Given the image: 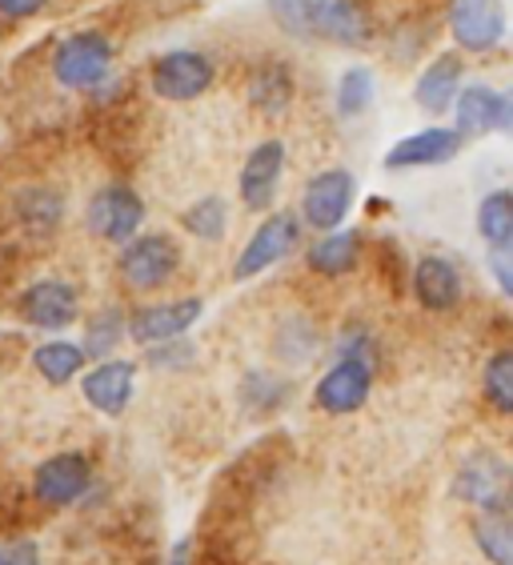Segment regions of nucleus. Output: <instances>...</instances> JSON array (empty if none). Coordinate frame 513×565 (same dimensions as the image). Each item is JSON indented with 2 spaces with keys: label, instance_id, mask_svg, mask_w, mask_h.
Masks as SVG:
<instances>
[{
  "label": "nucleus",
  "instance_id": "18",
  "mask_svg": "<svg viewBox=\"0 0 513 565\" xmlns=\"http://www.w3.org/2000/svg\"><path fill=\"white\" fill-rule=\"evenodd\" d=\"M414 297L429 313H449L461 301V273L446 257H421L414 269Z\"/></svg>",
  "mask_w": 513,
  "mask_h": 565
},
{
  "label": "nucleus",
  "instance_id": "32",
  "mask_svg": "<svg viewBox=\"0 0 513 565\" xmlns=\"http://www.w3.org/2000/svg\"><path fill=\"white\" fill-rule=\"evenodd\" d=\"M49 0H0V17H9V21H24V17H36Z\"/></svg>",
  "mask_w": 513,
  "mask_h": 565
},
{
  "label": "nucleus",
  "instance_id": "3",
  "mask_svg": "<svg viewBox=\"0 0 513 565\" xmlns=\"http://www.w3.org/2000/svg\"><path fill=\"white\" fill-rule=\"evenodd\" d=\"M113 68V44L100 33H73L56 44L53 76L65 88H97Z\"/></svg>",
  "mask_w": 513,
  "mask_h": 565
},
{
  "label": "nucleus",
  "instance_id": "31",
  "mask_svg": "<svg viewBox=\"0 0 513 565\" xmlns=\"http://www.w3.org/2000/svg\"><path fill=\"white\" fill-rule=\"evenodd\" d=\"M510 249H513V245H505V249H490L493 277H498V285H502V294H513V262H510Z\"/></svg>",
  "mask_w": 513,
  "mask_h": 565
},
{
  "label": "nucleus",
  "instance_id": "13",
  "mask_svg": "<svg viewBox=\"0 0 513 565\" xmlns=\"http://www.w3.org/2000/svg\"><path fill=\"white\" fill-rule=\"evenodd\" d=\"M132 385H137V365H132V361L105 358L85 373L81 393H85V402L93 405L97 414L120 417L125 414V405L132 402Z\"/></svg>",
  "mask_w": 513,
  "mask_h": 565
},
{
  "label": "nucleus",
  "instance_id": "10",
  "mask_svg": "<svg viewBox=\"0 0 513 565\" xmlns=\"http://www.w3.org/2000/svg\"><path fill=\"white\" fill-rule=\"evenodd\" d=\"M453 493L470 505H481L485 513H505V505H510V466L498 454H473L461 466Z\"/></svg>",
  "mask_w": 513,
  "mask_h": 565
},
{
  "label": "nucleus",
  "instance_id": "4",
  "mask_svg": "<svg viewBox=\"0 0 513 565\" xmlns=\"http://www.w3.org/2000/svg\"><path fill=\"white\" fill-rule=\"evenodd\" d=\"M297 241H301V217H293V213H269L257 225V233L245 241V249H241L237 265H233V277L237 281L261 277L269 265L285 262L297 249Z\"/></svg>",
  "mask_w": 513,
  "mask_h": 565
},
{
  "label": "nucleus",
  "instance_id": "30",
  "mask_svg": "<svg viewBox=\"0 0 513 565\" xmlns=\"http://www.w3.org/2000/svg\"><path fill=\"white\" fill-rule=\"evenodd\" d=\"M0 565H41L36 542H9L0 550Z\"/></svg>",
  "mask_w": 513,
  "mask_h": 565
},
{
  "label": "nucleus",
  "instance_id": "25",
  "mask_svg": "<svg viewBox=\"0 0 513 565\" xmlns=\"http://www.w3.org/2000/svg\"><path fill=\"white\" fill-rule=\"evenodd\" d=\"M181 225L201 241H221L225 228H229V205H225L221 196H201V201H193V205L185 209Z\"/></svg>",
  "mask_w": 513,
  "mask_h": 565
},
{
  "label": "nucleus",
  "instance_id": "29",
  "mask_svg": "<svg viewBox=\"0 0 513 565\" xmlns=\"http://www.w3.org/2000/svg\"><path fill=\"white\" fill-rule=\"evenodd\" d=\"M17 209H21V217L33 228H53L56 221H61V196L49 193V189H29V193H21Z\"/></svg>",
  "mask_w": 513,
  "mask_h": 565
},
{
  "label": "nucleus",
  "instance_id": "20",
  "mask_svg": "<svg viewBox=\"0 0 513 565\" xmlns=\"http://www.w3.org/2000/svg\"><path fill=\"white\" fill-rule=\"evenodd\" d=\"M357 253H361L357 233H341V228H333V233H325L317 245H309L306 262H309V269L321 273V277H345V273L357 265Z\"/></svg>",
  "mask_w": 513,
  "mask_h": 565
},
{
  "label": "nucleus",
  "instance_id": "19",
  "mask_svg": "<svg viewBox=\"0 0 513 565\" xmlns=\"http://www.w3.org/2000/svg\"><path fill=\"white\" fill-rule=\"evenodd\" d=\"M461 56L458 53H441L434 65H426V73L417 76L414 100L426 113H446L453 105V97L461 93Z\"/></svg>",
  "mask_w": 513,
  "mask_h": 565
},
{
  "label": "nucleus",
  "instance_id": "23",
  "mask_svg": "<svg viewBox=\"0 0 513 565\" xmlns=\"http://www.w3.org/2000/svg\"><path fill=\"white\" fill-rule=\"evenodd\" d=\"M478 233L490 241V249L513 245V196L505 193V189L490 193L478 205Z\"/></svg>",
  "mask_w": 513,
  "mask_h": 565
},
{
  "label": "nucleus",
  "instance_id": "7",
  "mask_svg": "<svg viewBox=\"0 0 513 565\" xmlns=\"http://www.w3.org/2000/svg\"><path fill=\"white\" fill-rule=\"evenodd\" d=\"M353 193H357V185H353V173H345V169L317 173L301 193V221L321 228V233H333L350 213Z\"/></svg>",
  "mask_w": 513,
  "mask_h": 565
},
{
  "label": "nucleus",
  "instance_id": "16",
  "mask_svg": "<svg viewBox=\"0 0 513 565\" xmlns=\"http://www.w3.org/2000/svg\"><path fill=\"white\" fill-rule=\"evenodd\" d=\"M21 313L36 329H68L81 317V297L68 281H36L21 297Z\"/></svg>",
  "mask_w": 513,
  "mask_h": 565
},
{
  "label": "nucleus",
  "instance_id": "21",
  "mask_svg": "<svg viewBox=\"0 0 513 565\" xmlns=\"http://www.w3.org/2000/svg\"><path fill=\"white\" fill-rule=\"evenodd\" d=\"M88 353L73 341H44V345L33 349V365L49 385H68V381L85 373Z\"/></svg>",
  "mask_w": 513,
  "mask_h": 565
},
{
  "label": "nucleus",
  "instance_id": "6",
  "mask_svg": "<svg viewBox=\"0 0 513 565\" xmlns=\"http://www.w3.org/2000/svg\"><path fill=\"white\" fill-rule=\"evenodd\" d=\"M213 76H217V68H213V61H209L205 53L177 49V53H164L161 61H157L149 85H153V93L164 100H193V97H201V93H209Z\"/></svg>",
  "mask_w": 513,
  "mask_h": 565
},
{
  "label": "nucleus",
  "instance_id": "24",
  "mask_svg": "<svg viewBox=\"0 0 513 565\" xmlns=\"http://www.w3.org/2000/svg\"><path fill=\"white\" fill-rule=\"evenodd\" d=\"M481 390L490 397V405L498 414H513V353L510 349H498L485 370H481Z\"/></svg>",
  "mask_w": 513,
  "mask_h": 565
},
{
  "label": "nucleus",
  "instance_id": "12",
  "mask_svg": "<svg viewBox=\"0 0 513 565\" xmlns=\"http://www.w3.org/2000/svg\"><path fill=\"white\" fill-rule=\"evenodd\" d=\"M453 113H458V137H485V132H505L513 125L510 97L493 85H466L453 97Z\"/></svg>",
  "mask_w": 513,
  "mask_h": 565
},
{
  "label": "nucleus",
  "instance_id": "14",
  "mask_svg": "<svg viewBox=\"0 0 513 565\" xmlns=\"http://www.w3.org/2000/svg\"><path fill=\"white\" fill-rule=\"evenodd\" d=\"M88 481H93V466L85 454H56L36 469L33 493L44 505H68L88 490Z\"/></svg>",
  "mask_w": 513,
  "mask_h": 565
},
{
  "label": "nucleus",
  "instance_id": "28",
  "mask_svg": "<svg viewBox=\"0 0 513 565\" xmlns=\"http://www.w3.org/2000/svg\"><path fill=\"white\" fill-rule=\"evenodd\" d=\"M120 338H125V313H120V309H105V313L88 326V345H81V349L93 353V358H109Z\"/></svg>",
  "mask_w": 513,
  "mask_h": 565
},
{
  "label": "nucleus",
  "instance_id": "15",
  "mask_svg": "<svg viewBox=\"0 0 513 565\" xmlns=\"http://www.w3.org/2000/svg\"><path fill=\"white\" fill-rule=\"evenodd\" d=\"M281 169H285V145L281 141H261L257 149L249 152V161H245V169H241V181H237L245 209H253V213H265V209L274 205Z\"/></svg>",
  "mask_w": 513,
  "mask_h": 565
},
{
  "label": "nucleus",
  "instance_id": "9",
  "mask_svg": "<svg viewBox=\"0 0 513 565\" xmlns=\"http://www.w3.org/2000/svg\"><path fill=\"white\" fill-rule=\"evenodd\" d=\"M141 221H145V201L129 185H105L88 201V228L97 237L113 241V245H125V241L137 237Z\"/></svg>",
  "mask_w": 513,
  "mask_h": 565
},
{
  "label": "nucleus",
  "instance_id": "8",
  "mask_svg": "<svg viewBox=\"0 0 513 565\" xmlns=\"http://www.w3.org/2000/svg\"><path fill=\"white\" fill-rule=\"evenodd\" d=\"M370 390H373V365L370 361L341 358L325 377L317 381L313 402H317V409H325V414H333V417L357 414L361 405L370 402Z\"/></svg>",
  "mask_w": 513,
  "mask_h": 565
},
{
  "label": "nucleus",
  "instance_id": "22",
  "mask_svg": "<svg viewBox=\"0 0 513 565\" xmlns=\"http://www.w3.org/2000/svg\"><path fill=\"white\" fill-rule=\"evenodd\" d=\"M249 97L265 117H281V113L289 109V100H293V73L285 65L257 68V76H253V85H249Z\"/></svg>",
  "mask_w": 513,
  "mask_h": 565
},
{
  "label": "nucleus",
  "instance_id": "27",
  "mask_svg": "<svg viewBox=\"0 0 513 565\" xmlns=\"http://www.w3.org/2000/svg\"><path fill=\"white\" fill-rule=\"evenodd\" d=\"M373 97H377V85H373V73L365 65L350 68V73L341 76L338 85V113L341 117H361V113L370 109Z\"/></svg>",
  "mask_w": 513,
  "mask_h": 565
},
{
  "label": "nucleus",
  "instance_id": "11",
  "mask_svg": "<svg viewBox=\"0 0 513 565\" xmlns=\"http://www.w3.org/2000/svg\"><path fill=\"white\" fill-rule=\"evenodd\" d=\"M201 317L197 297H185V301H164V305H145L125 321V333H129L137 345L153 349L164 341H177L193 321Z\"/></svg>",
  "mask_w": 513,
  "mask_h": 565
},
{
  "label": "nucleus",
  "instance_id": "17",
  "mask_svg": "<svg viewBox=\"0 0 513 565\" xmlns=\"http://www.w3.org/2000/svg\"><path fill=\"white\" fill-rule=\"evenodd\" d=\"M461 152L458 129H421L397 141L385 152V169H421V164H446Z\"/></svg>",
  "mask_w": 513,
  "mask_h": 565
},
{
  "label": "nucleus",
  "instance_id": "1",
  "mask_svg": "<svg viewBox=\"0 0 513 565\" xmlns=\"http://www.w3.org/2000/svg\"><path fill=\"white\" fill-rule=\"evenodd\" d=\"M269 12L285 33L306 36V41L361 49L373 36L370 12L357 0H269Z\"/></svg>",
  "mask_w": 513,
  "mask_h": 565
},
{
  "label": "nucleus",
  "instance_id": "2",
  "mask_svg": "<svg viewBox=\"0 0 513 565\" xmlns=\"http://www.w3.org/2000/svg\"><path fill=\"white\" fill-rule=\"evenodd\" d=\"M117 269L129 289L149 294V289H161V285L181 269V249H177V241L164 237V233L132 237V241H125V249H120Z\"/></svg>",
  "mask_w": 513,
  "mask_h": 565
},
{
  "label": "nucleus",
  "instance_id": "26",
  "mask_svg": "<svg viewBox=\"0 0 513 565\" xmlns=\"http://www.w3.org/2000/svg\"><path fill=\"white\" fill-rule=\"evenodd\" d=\"M478 545L493 565H513V525L510 513H481Z\"/></svg>",
  "mask_w": 513,
  "mask_h": 565
},
{
  "label": "nucleus",
  "instance_id": "33",
  "mask_svg": "<svg viewBox=\"0 0 513 565\" xmlns=\"http://www.w3.org/2000/svg\"><path fill=\"white\" fill-rule=\"evenodd\" d=\"M169 565H189V542H181L173 550V557H169Z\"/></svg>",
  "mask_w": 513,
  "mask_h": 565
},
{
  "label": "nucleus",
  "instance_id": "5",
  "mask_svg": "<svg viewBox=\"0 0 513 565\" xmlns=\"http://www.w3.org/2000/svg\"><path fill=\"white\" fill-rule=\"evenodd\" d=\"M449 33L466 53H493L505 36L502 0H449Z\"/></svg>",
  "mask_w": 513,
  "mask_h": 565
}]
</instances>
